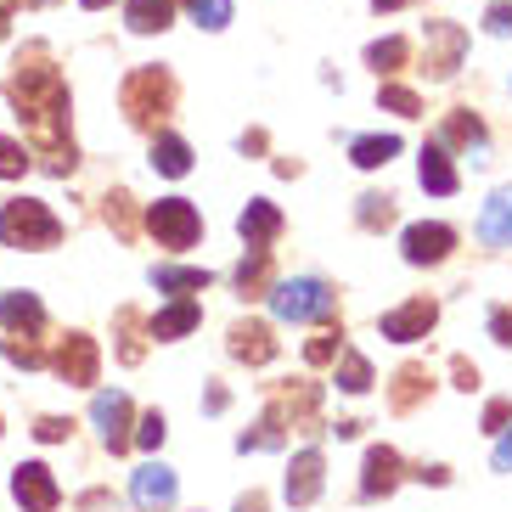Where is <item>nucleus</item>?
Segmentation results:
<instances>
[{
    "label": "nucleus",
    "instance_id": "nucleus-35",
    "mask_svg": "<svg viewBox=\"0 0 512 512\" xmlns=\"http://www.w3.org/2000/svg\"><path fill=\"white\" fill-rule=\"evenodd\" d=\"M164 434H169L164 411H147V417L136 422V434H130V445H141V451H158V445H164Z\"/></svg>",
    "mask_w": 512,
    "mask_h": 512
},
{
    "label": "nucleus",
    "instance_id": "nucleus-11",
    "mask_svg": "<svg viewBox=\"0 0 512 512\" xmlns=\"http://www.w3.org/2000/svg\"><path fill=\"white\" fill-rule=\"evenodd\" d=\"M434 321H439L434 299H411V304H400V310L383 316V338H394V344H417V338L434 332Z\"/></svg>",
    "mask_w": 512,
    "mask_h": 512
},
{
    "label": "nucleus",
    "instance_id": "nucleus-26",
    "mask_svg": "<svg viewBox=\"0 0 512 512\" xmlns=\"http://www.w3.org/2000/svg\"><path fill=\"white\" fill-rule=\"evenodd\" d=\"M231 282H237L242 299H259V293H265V282H271V248H254V254L237 265V276H231Z\"/></svg>",
    "mask_w": 512,
    "mask_h": 512
},
{
    "label": "nucleus",
    "instance_id": "nucleus-9",
    "mask_svg": "<svg viewBox=\"0 0 512 512\" xmlns=\"http://www.w3.org/2000/svg\"><path fill=\"white\" fill-rule=\"evenodd\" d=\"M12 496H17V507H23V512H57L62 490H57V479H51L46 462H23L12 473Z\"/></svg>",
    "mask_w": 512,
    "mask_h": 512
},
{
    "label": "nucleus",
    "instance_id": "nucleus-12",
    "mask_svg": "<svg viewBox=\"0 0 512 512\" xmlns=\"http://www.w3.org/2000/svg\"><path fill=\"white\" fill-rule=\"evenodd\" d=\"M428 74L434 79H451L456 68H462V51H467V34L456 29V23H428Z\"/></svg>",
    "mask_w": 512,
    "mask_h": 512
},
{
    "label": "nucleus",
    "instance_id": "nucleus-13",
    "mask_svg": "<svg viewBox=\"0 0 512 512\" xmlns=\"http://www.w3.org/2000/svg\"><path fill=\"white\" fill-rule=\"evenodd\" d=\"M439 147H467V158L473 164H490V141H484V124H479V113H467V107H456L451 119L439 124Z\"/></svg>",
    "mask_w": 512,
    "mask_h": 512
},
{
    "label": "nucleus",
    "instance_id": "nucleus-24",
    "mask_svg": "<svg viewBox=\"0 0 512 512\" xmlns=\"http://www.w3.org/2000/svg\"><path fill=\"white\" fill-rule=\"evenodd\" d=\"M389 158H400V136H355L349 141V164L355 169H383Z\"/></svg>",
    "mask_w": 512,
    "mask_h": 512
},
{
    "label": "nucleus",
    "instance_id": "nucleus-51",
    "mask_svg": "<svg viewBox=\"0 0 512 512\" xmlns=\"http://www.w3.org/2000/svg\"><path fill=\"white\" fill-rule=\"evenodd\" d=\"M377 12H400V6H406V0H372Z\"/></svg>",
    "mask_w": 512,
    "mask_h": 512
},
{
    "label": "nucleus",
    "instance_id": "nucleus-45",
    "mask_svg": "<svg viewBox=\"0 0 512 512\" xmlns=\"http://www.w3.org/2000/svg\"><path fill=\"white\" fill-rule=\"evenodd\" d=\"M226 406H231V394L220 389V383H214V389L203 394V411H209V417H220V411H226Z\"/></svg>",
    "mask_w": 512,
    "mask_h": 512
},
{
    "label": "nucleus",
    "instance_id": "nucleus-17",
    "mask_svg": "<svg viewBox=\"0 0 512 512\" xmlns=\"http://www.w3.org/2000/svg\"><path fill=\"white\" fill-rule=\"evenodd\" d=\"M417 181H422V192H434V197H451L456 186V164H451V147H439V141H428L422 147V158H417Z\"/></svg>",
    "mask_w": 512,
    "mask_h": 512
},
{
    "label": "nucleus",
    "instance_id": "nucleus-7",
    "mask_svg": "<svg viewBox=\"0 0 512 512\" xmlns=\"http://www.w3.org/2000/svg\"><path fill=\"white\" fill-rule=\"evenodd\" d=\"M51 366H57V377H62V383H74V389L96 383V372H102L96 338H85V332H68V338H62V349L51 355Z\"/></svg>",
    "mask_w": 512,
    "mask_h": 512
},
{
    "label": "nucleus",
    "instance_id": "nucleus-47",
    "mask_svg": "<svg viewBox=\"0 0 512 512\" xmlns=\"http://www.w3.org/2000/svg\"><path fill=\"white\" fill-rule=\"evenodd\" d=\"M417 479H422V484H451V467H422Z\"/></svg>",
    "mask_w": 512,
    "mask_h": 512
},
{
    "label": "nucleus",
    "instance_id": "nucleus-2",
    "mask_svg": "<svg viewBox=\"0 0 512 512\" xmlns=\"http://www.w3.org/2000/svg\"><path fill=\"white\" fill-rule=\"evenodd\" d=\"M0 242H6V248L46 254V248L62 242V220L46 209V203H34V197H12V203L0 209Z\"/></svg>",
    "mask_w": 512,
    "mask_h": 512
},
{
    "label": "nucleus",
    "instance_id": "nucleus-16",
    "mask_svg": "<svg viewBox=\"0 0 512 512\" xmlns=\"http://www.w3.org/2000/svg\"><path fill=\"white\" fill-rule=\"evenodd\" d=\"M226 349H231V361H242V366L276 361V338H271V327H265V321H237Z\"/></svg>",
    "mask_w": 512,
    "mask_h": 512
},
{
    "label": "nucleus",
    "instance_id": "nucleus-22",
    "mask_svg": "<svg viewBox=\"0 0 512 512\" xmlns=\"http://www.w3.org/2000/svg\"><path fill=\"white\" fill-rule=\"evenodd\" d=\"M152 169L158 175H169V181H181V175H192V147H186L181 136H152Z\"/></svg>",
    "mask_w": 512,
    "mask_h": 512
},
{
    "label": "nucleus",
    "instance_id": "nucleus-32",
    "mask_svg": "<svg viewBox=\"0 0 512 512\" xmlns=\"http://www.w3.org/2000/svg\"><path fill=\"white\" fill-rule=\"evenodd\" d=\"M136 332H141V316H136V310H119V361L124 366L141 361V338H136Z\"/></svg>",
    "mask_w": 512,
    "mask_h": 512
},
{
    "label": "nucleus",
    "instance_id": "nucleus-25",
    "mask_svg": "<svg viewBox=\"0 0 512 512\" xmlns=\"http://www.w3.org/2000/svg\"><path fill=\"white\" fill-rule=\"evenodd\" d=\"M130 34H164L169 29V0H124Z\"/></svg>",
    "mask_w": 512,
    "mask_h": 512
},
{
    "label": "nucleus",
    "instance_id": "nucleus-48",
    "mask_svg": "<svg viewBox=\"0 0 512 512\" xmlns=\"http://www.w3.org/2000/svg\"><path fill=\"white\" fill-rule=\"evenodd\" d=\"M237 512H265V496H259V490H248V496L237 501Z\"/></svg>",
    "mask_w": 512,
    "mask_h": 512
},
{
    "label": "nucleus",
    "instance_id": "nucleus-39",
    "mask_svg": "<svg viewBox=\"0 0 512 512\" xmlns=\"http://www.w3.org/2000/svg\"><path fill=\"white\" fill-rule=\"evenodd\" d=\"M338 332H321V338H310V349H304V361L310 366H327V361H338Z\"/></svg>",
    "mask_w": 512,
    "mask_h": 512
},
{
    "label": "nucleus",
    "instance_id": "nucleus-49",
    "mask_svg": "<svg viewBox=\"0 0 512 512\" xmlns=\"http://www.w3.org/2000/svg\"><path fill=\"white\" fill-rule=\"evenodd\" d=\"M242 152H265V130H248V136H242Z\"/></svg>",
    "mask_w": 512,
    "mask_h": 512
},
{
    "label": "nucleus",
    "instance_id": "nucleus-23",
    "mask_svg": "<svg viewBox=\"0 0 512 512\" xmlns=\"http://www.w3.org/2000/svg\"><path fill=\"white\" fill-rule=\"evenodd\" d=\"M152 287L158 293H203L209 287V271H197V265H152Z\"/></svg>",
    "mask_w": 512,
    "mask_h": 512
},
{
    "label": "nucleus",
    "instance_id": "nucleus-53",
    "mask_svg": "<svg viewBox=\"0 0 512 512\" xmlns=\"http://www.w3.org/2000/svg\"><path fill=\"white\" fill-rule=\"evenodd\" d=\"M29 6H46V0H29Z\"/></svg>",
    "mask_w": 512,
    "mask_h": 512
},
{
    "label": "nucleus",
    "instance_id": "nucleus-29",
    "mask_svg": "<svg viewBox=\"0 0 512 512\" xmlns=\"http://www.w3.org/2000/svg\"><path fill=\"white\" fill-rule=\"evenodd\" d=\"M428 394V372L422 366H400V377H394V394H389V406L394 411H411Z\"/></svg>",
    "mask_w": 512,
    "mask_h": 512
},
{
    "label": "nucleus",
    "instance_id": "nucleus-21",
    "mask_svg": "<svg viewBox=\"0 0 512 512\" xmlns=\"http://www.w3.org/2000/svg\"><path fill=\"white\" fill-rule=\"evenodd\" d=\"M197 321H203V304H192V299H175L169 310H158V316L147 321V332L158 338V344H175V338H186V332H197Z\"/></svg>",
    "mask_w": 512,
    "mask_h": 512
},
{
    "label": "nucleus",
    "instance_id": "nucleus-43",
    "mask_svg": "<svg viewBox=\"0 0 512 512\" xmlns=\"http://www.w3.org/2000/svg\"><path fill=\"white\" fill-rule=\"evenodd\" d=\"M34 439H40V445H57V439H68V422H62V417H40V422H34Z\"/></svg>",
    "mask_w": 512,
    "mask_h": 512
},
{
    "label": "nucleus",
    "instance_id": "nucleus-38",
    "mask_svg": "<svg viewBox=\"0 0 512 512\" xmlns=\"http://www.w3.org/2000/svg\"><path fill=\"white\" fill-rule=\"evenodd\" d=\"M0 355H6V361H17L23 372L46 366V355H40V344H34V338H23V344H17V338H6V344H0Z\"/></svg>",
    "mask_w": 512,
    "mask_h": 512
},
{
    "label": "nucleus",
    "instance_id": "nucleus-18",
    "mask_svg": "<svg viewBox=\"0 0 512 512\" xmlns=\"http://www.w3.org/2000/svg\"><path fill=\"white\" fill-rule=\"evenodd\" d=\"M175 490H181V484H175V473H169L164 462H147V467H136V479H130V496H136V507H169V501H175Z\"/></svg>",
    "mask_w": 512,
    "mask_h": 512
},
{
    "label": "nucleus",
    "instance_id": "nucleus-1",
    "mask_svg": "<svg viewBox=\"0 0 512 512\" xmlns=\"http://www.w3.org/2000/svg\"><path fill=\"white\" fill-rule=\"evenodd\" d=\"M6 96H12L17 119H23V130H29L34 152L46 158L51 175H74L79 152H74V136H68V85H62V74L51 68V57L40 46H29L17 57Z\"/></svg>",
    "mask_w": 512,
    "mask_h": 512
},
{
    "label": "nucleus",
    "instance_id": "nucleus-4",
    "mask_svg": "<svg viewBox=\"0 0 512 512\" xmlns=\"http://www.w3.org/2000/svg\"><path fill=\"white\" fill-rule=\"evenodd\" d=\"M147 231L158 237V248H192L203 237V214L186 197H158L147 203Z\"/></svg>",
    "mask_w": 512,
    "mask_h": 512
},
{
    "label": "nucleus",
    "instance_id": "nucleus-27",
    "mask_svg": "<svg viewBox=\"0 0 512 512\" xmlns=\"http://www.w3.org/2000/svg\"><path fill=\"white\" fill-rule=\"evenodd\" d=\"M282 428H287L282 411L271 406V411H265V422H259L254 434H242V439H237V451H242V456H248V451H282V439H287Z\"/></svg>",
    "mask_w": 512,
    "mask_h": 512
},
{
    "label": "nucleus",
    "instance_id": "nucleus-31",
    "mask_svg": "<svg viewBox=\"0 0 512 512\" xmlns=\"http://www.w3.org/2000/svg\"><path fill=\"white\" fill-rule=\"evenodd\" d=\"M186 12H192L197 29H226L231 23V0H186Z\"/></svg>",
    "mask_w": 512,
    "mask_h": 512
},
{
    "label": "nucleus",
    "instance_id": "nucleus-10",
    "mask_svg": "<svg viewBox=\"0 0 512 512\" xmlns=\"http://www.w3.org/2000/svg\"><path fill=\"white\" fill-rule=\"evenodd\" d=\"M400 479H406L400 451H394V445H372V451H366V467H361V496L366 501L394 496V490H400Z\"/></svg>",
    "mask_w": 512,
    "mask_h": 512
},
{
    "label": "nucleus",
    "instance_id": "nucleus-3",
    "mask_svg": "<svg viewBox=\"0 0 512 512\" xmlns=\"http://www.w3.org/2000/svg\"><path fill=\"white\" fill-rule=\"evenodd\" d=\"M169 107H175V79L164 68H136V74L124 79V113H130V124L152 130Z\"/></svg>",
    "mask_w": 512,
    "mask_h": 512
},
{
    "label": "nucleus",
    "instance_id": "nucleus-30",
    "mask_svg": "<svg viewBox=\"0 0 512 512\" xmlns=\"http://www.w3.org/2000/svg\"><path fill=\"white\" fill-rule=\"evenodd\" d=\"M406 57H411V46L400 40V34H389V40H372V46H366V62H372L377 74H394Z\"/></svg>",
    "mask_w": 512,
    "mask_h": 512
},
{
    "label": "nucleus",
    "instance_id": "nucleus-46",
    "mask_svg": "<svg viewBox=\"0 0 512 512\" xmlns=\"http://www.w3.org/2000/svg\"><path fill=\"white\" fill-rule=\"evenodd\" d=\"M451 372H456V389H479V372L467 361H451Z\"/></svg>",
    "mask_w": 512,
    "mask_h": 512
},
{
    "label": "nucleus",
    "instance_id": "nucleus-5",
    "mask_svg": "<svg viewBox=\"0 0 512 512\" xmlns=\"http://www.w3.org/2000/svg\"><path fill=\"white\" fill-rule=\"evenodd\" d=\"M271 310L282 321H327L332 316V287L316 276H293V282L271 287Z\"/></svg>",
    "mask_w": 512,
    "mask_h": 512
},
{
    "label": "nucleus",
    "instance_id": "nucleus-6",
    "mask_svg": "<svg viewBox=\"0 0 512 512\" xmlns=\"http://www.w3.org/2000/svg\"><path fill=\"white\" fill-rule=\"evenodd\" d=\"M91 422H96V434H102V445H107L113 456L130 451V394L102 389V394L91 400Z\"/></svg>",
    "mask_w": 512,
    "mask_h": 512
},
{
    "label": "nucleus",
    "instance_id": "nucleus-8",
    "mask_svg": "<svg viewBox=\"0 0 512 512\" xmlns=\"http://www.w3.org/2000/svg\"><path fill=\"white\" fill-rule=\"evenodd\" d=\"M400 248H406V265H445L456 248V231L439 226V220H417V226H406Z\"/></svg>",
    "mask_w": 512,
    "mask_h": 512
},
{
    "label": "nucleus",
    "instance_id": "nucleus-52",
    "mask_svg": "<svg viewBox=\"0 0 512 512\" xmlns=\"http://www.w3.org/2000/svg\"><path fill=\"white\" fill-rule=\"evenodd\" d=\"M79 6H85V12H102V6H113V0H79Z\"/></svg>",
    "mask_w": 512,
    "mask_h": 512
},
{
    "label": "nucleus",
    "instance_id": "nucleus-41",
    "mask_svg": "<svg viewBox=\"0 0 512 512\" xmlns=\"http://www.w3.org/2000/svg\"><path fill=\"white\" fill-rule=\"evenodd\" d=\"M490 338H496L501 349H512V310H501V304L490 310Z\"/></svg>",
    "mask_w": 512,
    "mask_h": 512
},
{
    "label": "nucleus",
    "instance_id": "nucleus-33",
    "mask_svg": "<svg viewBox=\"0 0 512 512\" xmlns=\"http://www.w3.org/2000/svg\"><path fill=\"white\" fill-rule=\"evenodd\" d=\"M377 102L389 107V113H400V119H417V113H422V96L406 91V85H383V91H377Z\"/></svg>",
    "mask_w": 512,
    "mask_h": 512
},
{
    "label": "nucleus",
    "instance_id": "nucleus-28",
    "mask_svg": "<svg viewBox=\"0 0 512 512\" xmlns=\"http://www.w3.org/2000/svg\"><path fill=\"white\" fill-rule=\"evenodd\" d=\"M338 389L344 394H366L372 389V366L361 349H338Z\"/></svg>",
    "mask_w": 512,
    "mask_h": 512
},
{
    "label": "nucleus",
    "instance_id": "nucleus-20",
    "mask_svg": "<svg viewBox=\"0 0 512 512\" xmlns=\"http://www.w3.org/2000/svg\"><path fill=\"white\" fill-rule=\"evenodd\" d=\"M479 237L490 248H512V186L490 192V203L479 209Z\"/></svg>",
    "mask_w": 512,
    "mask_h": 512
},
{
    "label": "nucleus",
    "instance_id": "nucleus-40",
    "mask_svg": "<svg viewBox=\"0 0 512 512\" xmlns=\"http://www.w3.org/2000/svg\"><path fill=\"white\" fill-rule=\"evenodd\" d=\"M484 34H496V40H512V6L496 0L490 12H484Z\"/></svg>",
    "mask_w": 512,
    "mask_h": 512
},
{
    "label": "nucleus",
    "instance_id": "nucleus-42",
    "mask_svg": "<svg viewBox=\"0 0 512 512\" xmlns=\"http://www.w3.org/2000/svg\"><path fill=\"white\" fill-rule=\"evenodd\" d=\"M507 422H512V406H507V400H490V406H484V434H501Z\"/></svg>",
    "mask_w": 512,
    "mask_h": 512
},
{
    "label": "nucleus",
    "instance_id": "nucleus-36",
    "mask_svg": "<svg viewBox=\"0 0 512 512\" xmlns=\"http://www.w3.org/2000/svg\"><path fill=\"white\" fill-rule=\"evenodd\" d=\"M23 169H29V152H23V141L0 136V181H23Z\"/></svg>",
    "mask_w": 512,
    "mask_h": 512
},
{
    "label": "nucleus",
    "instance_id": "nucleus-14",
    "mask_svg": "<svg viewBox=\"0 0 512 512\" xmlns=\"http://www.w3.org/2000/svg\"><path fill=\"white\" fill-rule=\"evenodd\" d=\"M321 473H327L321 451L316 445H304V451L293 456V467H287V507H310V501L321 496Z\"/></svg>",
    "mask_w": 512,
    "mask_h": 512
},
{
    "label": "nucleus",
    "instance_id": "nucleus-34",
    "mask_svg": "<svg viewBox=\"0 0 512 512\" xmlns=\"http://www.w3.org/2000/svg\"><path fill=\"white\" fill-rule=\"evenodd\" d=\"M355 220H361L366 231H383V226L394 220V203H389V197H377V192H366L361 209H355Z\"/></svg>",
    "mask_w": 512,
    "mask_h": 512
},
{
    "label": "nucleus",
    "instance_id": "nucleus-19",
    "mask_svg": "<svg viewBox=\"0 0 512 512\" xmlns=\"http://www.w3.org/2000/svg\"><path fill=\"white\" fill-rule=\"evenodd\" d=\"M237 231H242V242H248V248H271V237L282 231V209H276V203H265V197H254V203L237 214Z\"/></svg>",
    "mask_w": 512,
    "mask_h": 512
},
{
    "label": "nucleus",
    "instance_id": "nucleus-37",
    "mask_svg": "<svg viewBox=\"0 0 512 512\" xmlns=\"http://www.w3.org/2000/svg\"><path fill=\"white\" fill-rule=\"evenodd\" d=\"M107 226L119 231V237H136V209H130V192L107 197Z\"/></svg>",
    "mask_w": 512,
    "mask_h": 512
},
{
    "label": "nucleus",
    "instance_id": "nucleus-15",
    "mask_svg": "<svg viewBox=\"0 0 512 512\" xmlns=\"http://www.w3.org/2000/svg\"><path fill=\"white\" fill-rule=\"evenodd\" d=\"M0 327L12 332V338H40L46 332V304L34 299V293H6L0 299Z\"/></svg>",
    "mask_w": 512,
    "mask_h": 512
},
{
    "label": "nucleus",
    "instance_id": "nucleus-50",
    "mask_svg": "<svg viewBox=\"0 0 512 512\" xmlns=\"http://www.w3.org/2000/svg\"><path fill=\"white\" fill-rule=\"evenodd\" d=\"M12 6L17 0H0V40H6V29H12Z\"/></svg>",
    "mask_w": 512,
    "mask_h": 512
},
{
    "label": "nucleus",
    "instance_id": "nucleus-44",
    "mask_svg": "<svg viewBox=\"0 0 512 512\" xmlns=\"http://www.w3.org/2000/svg\"><path fill=\"white\" fill-rule=\"evenodd\" d=\"M496 473H512V422L501 428V439H496Z\"/></svg>",
    "mask_w": 512,
    "mask_h": 512
}]
</instances>
